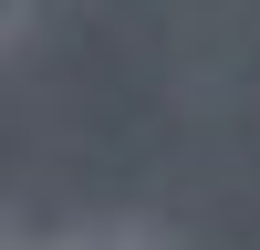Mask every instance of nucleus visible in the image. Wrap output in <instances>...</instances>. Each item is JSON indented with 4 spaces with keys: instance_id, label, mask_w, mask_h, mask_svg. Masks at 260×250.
<instances>
[{
    "instance_id": "1",
    "label": "nucleus",
    "mask_w": 260,
    "mask_h": 250,
    "mask_svg": "<svg viewBox=\"0 0 260 250\" xmlns=\"http://www.w3.org/2000/svg\"><path fill=\"white\" fill-rule=\"evenodd\" d=\"M21 250H187V240H177V229H156V219H73V229L21 240Z\"/></svg>"
}]
</instances>
